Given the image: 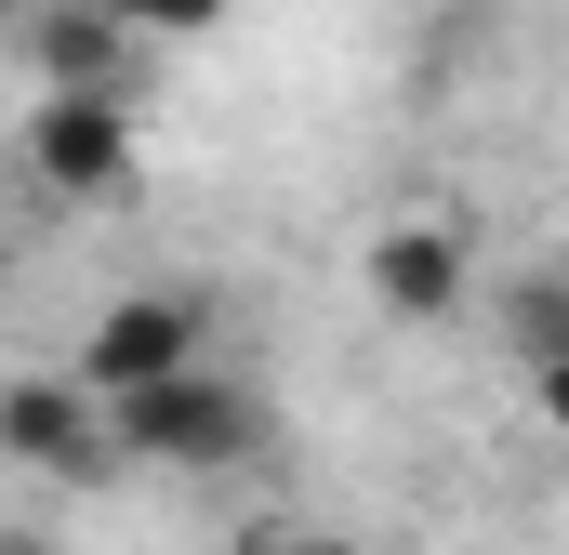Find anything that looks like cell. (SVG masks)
Here are the masks:
<instances>
[{
    "mask_svg": "<svg viewBox=\"0 0 569 555\" xmlns=\"http://www.w3.org/2000/svg\"><path fill=\"white\" fill-rule=\"evenodd\" d=\"M107 436H120V463H146V476H239V463L266 450V397H252L226 357H199V371L120 397Z\"/></svg>",
    "mask_w": 569,
    "mask_h": 555,
    "instance_id": "6da1fadb",
    "label": "cell"
},
{
    "mask_svg": "<svg viewBox=\"0 0 569 555\" xmlns=\"http://www.w3.org/2000/svg\"><path fill=\"white\" fill-rule=\"evenodd\" d=\"M13 159H27V185H40V199H67V212L133 199V172H146L133 93H40V107H27V133H13Z\"/></svg>",
    "mask_w": 569,
    "mask_h": 555,
    "instance_id": "7a4b0ae2",
    "label": "cell"
},
{
    "mask_svg": "<svg viewBox=\"0 0 569 555\" xmlns=\"http://www.w3.org/2000/svg\"><path fill=\"white\" fill-rule=\"evenodd\" d=\"M212 357V304L199 291H107L93 317H80V344H67V371L120 411L146 384H172V371H199Z\"/></svg>",
    "mask_w": 569,
    "mask_h": 555,
    "instance_id": "3957f363",
    "label": "cell"
},
{
    "mask_svg": "<svg viewBox=\"0 0 569 555\" xmlns=\"http://www.w3.org/2000/svg\"><path fill=\"white\" fill-rule=\"evenodd\" d=\"M0 463H13V476H93V463H120L107 397H93L80 371H13V384H0Z\"/></svg>",
    "mask_w": 569,
    "mask_h": 555,
    "instance_id": "277c9868",
    "label": "cell"
},
{
    "mask_svg": "<svg viewBox=\"0 0 569 555\" xmlns=\"http://www.w3.org/2000/svg\"><path fill=\"white\" fill-rule=\"evenodd\" d=\"M371 304L398 317V331H437V317H463L477 304V252H463V225H437V212H398V225H371Z\"/></svg>",
    "mask_w": 569,
    "mask_h": 555,
    "instance_id": "5b68a950",
    "label": "cell"
},
{
    "mask_svg": "<svg viewBox=\"0 0 569 555\" xmlns=\"http://www.w3.org/2000/svg\"><path fill=\"white\" fill-rule=\"evenodd\" d=\"M27 67H40V93H133L146 40L107 0H40V13H27Z\"/></svg>",
    "mask_w": 569,
    "mask_h": 555,
    "instance_id": "8992f818",
    "label": "cell"
},
{
    "mask_svg": "<svg viewBox=\"0 0 569 555\" xmlns=\"http://www.w3.org/2000/svg\"><path fill=\"white\" fill-rule=\"evenodd\" d=\"M503 344H517V371L569 344V265H543V278H503Z\"/></svg>",
    "mask_w": 569,
    "mask_h": 555,
    "instance_id": "52a82bcc",
    "label": "cell"
},
{
    "mask_svg": "<svg viewBox=\"0 0 569 555\" xmlns=\"http://www.w3.org/2000/svg\"><path fill=\"white\" fill-rule=\"evenodd\" d=\"M107 13H120V27H133L146 53H172V40H212V27H226V13H239V0H107Z\"/></svg>",
    "mask_w": 569,
    "mask_h": 555,
    "instance_id": "ba28073f",
    "label": "cell"
},
{
    "mask_svg": "<svg viewBox=\"0 0 569 555\" xmlns=\"http://www.w3.org/2000/svg\"><path fill=\"white\" fill-rule=\"evenodd\" d=\"M530 423L569 450V344H557V357H530Z\"/></svg>",
    "mask_w": 569,
    "mask_h": 555,
    "instance_id": "9c48e42d",
    "label": "cell"
},
{
    "mask_svg": "<svg viewBox=\"0 0 569 555\" xmlns=\"http://www.w3.org/2000/svg\"><path fill=\"white\" fill-rule=\"evenodd\" d=\"M279 555H371V543H345V529H291Z\"/></svg>",
    "mask_w": 569,
    "mask_h": 555,
    "instance_id": "30bf717a",
    "label": "cell"
},
{
    "mask_svg": "<svg viewBox=\"0 0 569 555\" xmlns=\"http://www.w3.org/2000/svg\"><path fill=\"white\" fill-rule=\"evenodd\" d=\"M0 278H13V239H0Z\"/></svg>",
    "mask_w": 569,
    "mask_h": 555,
    "instance_id": "8fae6325",
    "label": "cell"
}]
</instances>
